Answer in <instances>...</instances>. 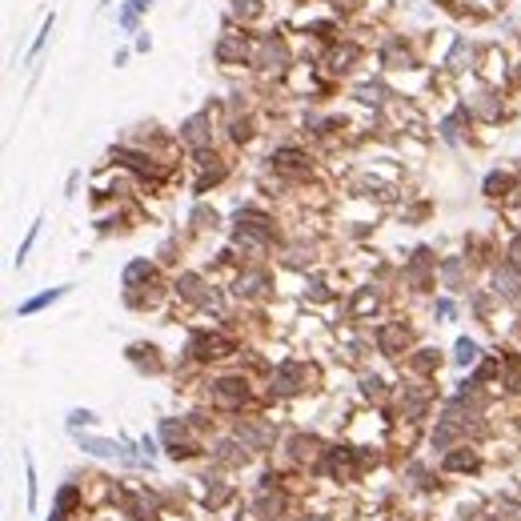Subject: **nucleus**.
Wrapping results in <instances>:
<instances>
[{
    "label": "nucleus",
    "mask_w": 521,
    "mask_h": 521,
    "mask_svg": "<svg viewBox=\"0 0 521 521\" xmlns=\"http://www.w3.org/2000/svg\"><path fill=\"white\" fill-rule=\"evenodd\" d=\"M237 437L245 441V450H269L277 433H273L269 425H260V421H241V425H237Z\"/></svg>",
    "instance_id": "obj_1"
},
{
    "label": "nucleus",
    "mask_w": 521,
    "mask_h": 521,
    "mask_svg": "<svg viewBox=\"0 0 521 521\" xmlns=\"http://www.w3.org/2000/svg\"><path fill=\"white\" fill-rule=\"evenodd\" d=\"M301 381H305V369H301V365H281V369L273 373V393H297Z\"/></svg>",
    "instance_id": "obj_2"
},
{
    "label": "nucleus",
    "mask_w": 521,
    "mask_h": 521,
    "mask_svg": "<svg viewBox=\"0 0 521 521\" xmlns=\"http://www.w3.org/2000/svg\"><path fill=\"white\" fill-rule=\"evenodd\" d=\"M213 397H217V405H237V401H245V381H237V377L217 381Z\"/></svg>",
    "instance_id": "obj_3"
},
{
    "label": "nucleus",
    "mask_w": 521,
    "mask_h": 521,
    "mask_svg": "<svg viewBox=\"0 0 521 521\" xmlns=\"http://www.w3.org/2000/svg\"><path fill=\"white\" fill-rule=\"evenodd\" d=\"M161 437L168 441V450H173V457H185L189 450V437H185V425H177V421H165L161 425Z\"/></svg>",
    "instance_id": "obj_4"
},
{
    "label": "nucleus",
    "mask_w": 521,
    "mask_h": 521,
    "mask_svg": "<svg viewBox=\"0 0 521 521\" xmlns=\"http://www.w3.org/2000/svg\"><path fill=\"white\" fill-rule=\"evenodd\" d=\"M76 441H80V450H89L93 457H124L117 441H104V437H76Z\"/></svg>",
    "instance_id": "obj_5"
},
{
    "label": "nucleus",
    "mask_w": 521,
    "mask_h": 521,
    "mask_svg": "<svg viewBox=\"0 0 521 521\" xmlns=\"http://www.w3.org/2000/svg\"><path fill=\"white\" fill-rule=\"evenodd\" d=\"M185 141H189L192 148L209 144V129H205V117H189V120H185Z\"/></svg>",
    "instance_id": "obj_6"
},
{
    "label": "nucleus",
    "mask_w": 521,
    "mask_h": 521,
    "mask_svg": "<svg viewBox=\"0 0 521 521\" xmlns=\"http://www.w3.org/2000/svg\"><path fill=\"white\" fill-rule=\"evenodd\" d=\"M137 281H153V265H148V260H133V265L124 269V285L133 289Z\"/></svg>",
    "instance_id": "obj_7"
},
{
    "label": "nucleus",
    "mask_w": 521,
    "mask_h": 521,
    "mask_svg": "<svg viewBox=\"0 0 521 521\" xmlns=\"http://www.w3.org/2000/svg\"><path fill=\"white\" fill-rule=\"evenodd\" d=\"M257 60H260V65H269V69H273V65H281V60H285V48L277 45L273 36H269V41L260 45V56H257Z\"/></svg>",
    "instance_id": "obj_8"
},
{
    "label": "nucleus",
    "mask_w": 521,
    "mask_h": 521,
    "mask_svg": "<svg viewBox=\"0 0 521 521\" xmlns=\"http://www.w3.org/2000/svg\"><path fill=\"white\" fill-rule=\"evenodd\" d=\"M498 293L505 297V301H513V297L521 293V289H518V277H513L509 269H505V273H498Z\"/></svg>",
    "instance_id": "obj_9"
},
{
    "label": "nucleus",
    "mask_w": 521,
    "mask_h": 521,
    "mask_svg": "<svg viewBox=\"0 0 521 521\" xmlns=\"http://www.w3.org/2000/svg\"><path fill=\"white\" fill-rule=\"evenodd\" d=\"M60 293H65V289H48V293H41V297H32V301H24V305H21V317H24V313H36V309H45L48 301H56Z\"/></svg>",
    "instance_id": "obj_10"
},
{
    "label": "nucleus",
    "mask_w": 521,
    "mask_h": 521,
    "mask_svg": "<svg viewBox=\"0 0 521 521\" xmlns=\"http://www.w3.org/2000/svg\"><path fill=\"white\" fill-rule=\"evenodd\" d=\"M477 465V457L469 450H461V453H450V457H445V469H474Z\"/></svg>",
    "instance_id": "obj_11"
},
{
    "label": "nucleus",
    "mask_w": 521,
    "mask_h": 521,
    "mask_svg": "<svg viewBox=\"0 0 521 521\" xmlns=\"http://www.w3.org/2000/svg\"><path fill=\"white\" fill-rule=\"evenodd\" d=\"M405 341V333L397 329V325H389V329L381 333V349H385V353H397V345H401Z\"/></svg>",
    "instance_id": "obj_12"
},
{
    "label": "nucleus",
    "mask_w": 521,
    "mask_h": 521,
    "mask_svg": "<svg viewBox=\"0 0 521 521\" xmlns=\"http://www.w3.org/2000/svg\"><path fill=\"white\" fill-rule=\"evenodd\" d=\"M148 4H153V0H133V4L120 12V24H124V28H133V24H137V12H141V8H148Z\"/></svg>",
    "instance_id": "obj_13"
},
{
    "label": "nucleus",
    "mask_w": 521,
    "mask_h": 521,
    "mask_svg": "<svg viewBox=\"0 0 521 521\" xmlns=\"http://www.w3.org/2000/svg\"><path fill=\"white\" fill-rule=\"evenodd\" d=\"M257 513L273 521L277 513H281V498H260V501H257Z\"/></svg>",
    "instance_id": "obj_14"
},
{
    "label": "nucleus",
    "mask_w": 521,
    "mask_h": 521,
    "mask_svg": "<svg viewBox=\"0 0 521 521\" xmlns=\"http://www.w3.org/2000/svg\"><path fill=\"white\" fill-rule=\"evenodd\" d=\"M217 457H221V461H245V453H237V441H221V445H217Z\"/></svg>",
    "instance_id": "obj_15"
},
{
    "label": "nucleus",
    "mask_w": 521,
    "mask_h": 521,
    "mask_svg": "<svg viewBox=\"0 0 521 521\" xmlns=\"http://www.w3.org/2000/svg\"><path fill=\"white\" fill-rule=\"evenodd\" d=\"M477 357V345L474 341H457V365H469Z\"/></svg>",
    "instance_id": "obj_16"
},
{
    "label": "nucleus",
    "mask_w": 521,
    "mask_h": 521,
    "mask_svg": "<svg viewBox=\"0 0 521 521\" xmlns=\"http://www.w3.org/2000/svg\"><path fill=\"white\" fill-rule=\"evenodd\" d=\"M260 277H249V281H241V293H260Z\"/></svg>",
    "instance_id": "obj_17"
},
{
    "label": "nucleus",
    "mask_w": 521,
    "mask_h": 521,
    "mask_svg": "<svg viewBox=\"0 0 521 521\" xmlns=\"http://www.w3.org/2000/svg\"><path fill=\"white\" fill-rule=\"evenodd\" d=\"M72 501H76V489H60V509H72Z\"/></svg>",
    "instance_id": "obj_18"
},
{
    "label": "nucleus",
    "mask_w": 521,
    "mask_h": 521,
    "mask_svg": "<svg viewBox=\"0 0 521 521\" xmlns=\"http://www.w3.org/2000/svg\"><path fill=\"white\" fill-rule=\"evenodd\" d=\"M505 185H509V181H505V177H489V181H485V189L494 192V197H498V189H505Z\"/></svg>",
    "instance_id": "obj_19"
},
{
    "label": "nucleus",
    "mask_w": 521,
    "mask_h": 521,
    "mask_svg": "<svg viewBox=\"0 0 521 521\" xmlns=\"http://www.w3.org/2000/svg\"><path fill=\"white\" fill-rule=\"evenodd\" d=\"M509 257H513V269L521 273V237L513 241V245H509Z\"/></svg>",
    "instance_id": "obj_20"
},
{
    "label": "nucleus",
    "mask_w": 521,
    "mask_h": 521,
    "mask_svg": "<svg viewBox=\"0 0 521 521\" xmlns=\"http://www.w3.org/2000/svg\"><path fill=\"white\" fill-rule=\"evenodd\" d=\"M365 393H369V397H381V381L377 377H365Z\"/></svg>",
    "instance_id": "obj_21"
},
{
    "label": "nucleus",
    "mask_w": 521,
    "mask_h": 521,
    "mask_svg": "<svg viewBox=\"0 0 521 521\" xmlns=\"http://www.w3.org/2000/svg\"><path fill=\"white\" fill-rule=\"evenodd\" d=\"M32 241H36V225H32V233H28V241H24V245H21V253H16V260H24V253L32 249Z\"/></svg>",
    "instance_id": "obj_22"
},
{
    "label": "nucleus",
    "mask_w": 521,
    "mask_h": 521,
    "mask_svg": "<svg viewBox=\"0 0 521 521\" xmlns=\"http://www.w3.org/2000/svg\"><path fill=\"white\" fill-rule=\"evenodd\" d=\"M52 521H65V518H60V513H56V518H52Z\"/></svg>",
    "instance_id": "obj_23"
}]
</instances>
